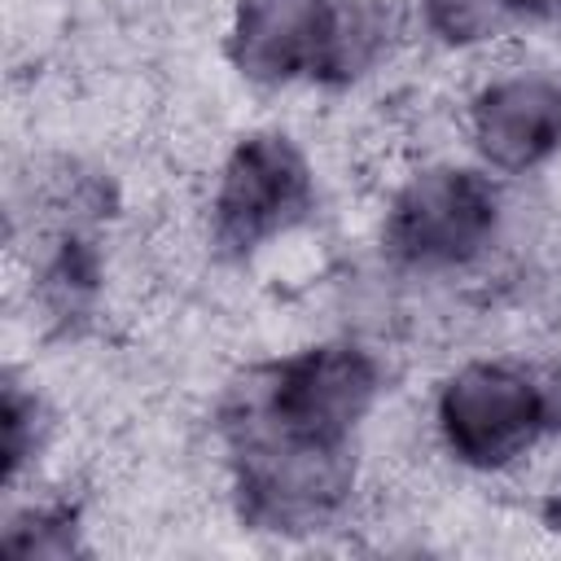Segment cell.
Listing matches in <instances>:
<instances>
[{"label": "cell", "mask_w": 561, "mask_h": 561, "mask_svg": "<svg viewBox=\"0 0 561 561\" xmlns=\"http://www.w3.org/2000/svg\"><path fill=\"white\" fill-rule=\"evenodd\" d=\"M386 394L373 346L333 337L250 368L224 399V434L263 430L311 443H351Z\"/></svg>", "instance_id": "1"}, {"label": "cell", "mask_w": 561, "mask_h": 561, "mask_svg": "<svg viewBox=\"0 0 561 561\" xmlns=\"http://www.w3.org/2000/svg\"><path fill=\"white\" fill-rule=\"evenodd\" d=\"M508 232L500 175L482 162H425L408 171L381 215V250L399 272L443 280L482 267Z\"/></svg>", "instance_id": "2"}, {"label": "cell", "mask_w": 561, "mask_h": 561, "mask_svg": "<svg viewBox=\"0 0 561 561\" xmlns=\"http://www.w3.org/2000/svg\"><path fill=\"white\" fill-rule=\"evenodd\" d=\"M430 416L438 447L473 473H513L552 438L543 368L500 355L460 359L438 381Z\"/></svg>", "instance_id": "3"}, {"label": "cell", "mask_w": 561, "mask_h": 561, "mask_svg": "<svg viewBox=\"0 0 561 561\" xmlns=\"http://www.w3.org/2000/svg\"><path fill=\"white\" fill-rule=\"evenodd\" d=\"M228 465L241 522L276 535L329 530L346 517L355 495L351 443H311L263 430H232Z\"/></svg>", "instance_id": "4"}, {"label": "cell", "mask_w": 561, "mask_h": 561, "mask_svg": "<svg viewBox=\"0 0 561 561\" xmlns=\"http://www.w3.org/2000/svg\"><path fill=\"white\" fill-rule=\"evenodd\" d=\"M316 206V171L289 131H245L219 162L210 184V245L228 259H250L294 232Z\"/></svg>", "instance_id": "5"}, {"label": "cell", "mask_w": 561, "mask_h": 561, "mask_svg": "<svg viewBox=\"0 0 561 561\" xmlns=\"http://www.w3.org/2000/svg\"><path fill=\"white\" fill-rule=\"evenodd\" d=\"M465 136L478 162L500 175H526L561 149V75L504 70L465 101Z\"/></svg>", "instance_id": "6"}, {"label": "cell", "mask_w": 561, "mask_h": 561, "mask_svg": "<svg viewBox=\"0 0 561 561\" xmlns=\"http://www.w3.org/2000/svg\"><path fill=\"white\" fill-rule=\"evenodd\" d=\"M337 0H237L228 57L241 79L263 88L320 83Z\"/></svg>", "instance_id": "7"}, {"label": "cell", "mask_w": 561, "mask_h": 561, "mask_svg": "<svg viewBox=\"0 0 561 561\" xmlns=\"http://www.w3.org/2000/svg\"><path fill=\"white\" fill-rule=\"evenodd\" d=\"M412 18L447 48H482L517 26L508 0H412Z\"/></svg>", "instance_id": "8"}, {"label": "cell", "mask_w": 561, "mask_h": 561, "mask_svg": "<svg viewBox=\"0 0 561 561\" xmlns=\"http://www.w3.org/2000/svg\"><path fill=\"white\" fill-rule=\"evenodd\" d=\"M79 513L61 500H44V504H26L22 517L9 522L4 530V552L18 557H66L79 552Z\"/></svg>", "instance_id": "9"}, {"label": "cell", "mask_w": 561, "mask_h": 561, "mask_svg": "<svg viewBox=\"0 0 561 561\" xmlns=\"http://www.w3.org/2000/svg\"><path fill=\"white\" fill-rule=\"evenodd\" d=\"M4 469H9V486H18L26 460H39L44 443H48V412L39 403L35 390H22L13 377L4 381Z\"/></svg>", "instance_id": "10"}, {"label": "cell", "mask_w": 561, "mask_h": 561, "mask_svg": "<svg viewBox=\"0 0 561 561\" xmlns=\"http://www.w3.org/2000/svg\"><path fill=\"white\" fill-rule=\"evenodd\" d=\"M517 22H561V0H508Z\"/></svg>", "instance_id": "11"}]
</instances>
